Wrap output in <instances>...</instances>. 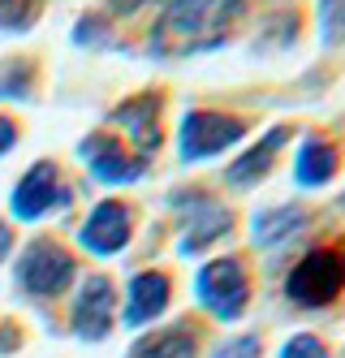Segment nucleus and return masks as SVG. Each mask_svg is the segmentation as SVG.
<instances>
[{
  "label": "nucleus",
  "mask_w": 345,
  "mask_h": 358,
  "mask_svg": "<svg viewBox=\"0 0 345 358\" xmlns=\"http://www.w3.org/2000/svg\"><path fill=\"white\" fill-rule=\"evenodd\" d=\"M237 13H242V0H160L151 48L160 57H190L216 48Z\"/></svg>",
  "instance_id": "obj_1"
},
{
  "label": "nucleus",
  "mask_w": 345,
  "mask_h": 358,
  "mask_svg": "<svg viewBox=\"0 0 345 358\" xmlns=\"http://www.w3.org/2000/svg\"><path fill=\"white\" fill-rule=\"evenodd\" d=\"M242 134H246L242 117L199 108V113H185L181 117L177 147H181V160H207V156H220L225 147H233Z\"/></svg>",
  "instance_id": "obj_2"
},
{
  "label": "nucleus",
  "mask_w": 345,
  "mask_h": 358,
  "mask_svg": "<svg viewBox=\"0 0 345 358\" xmlns=\"http://www.w3.org/2000/svg\"><path fill=\"white\" fill-rule=\"evenodd\" d=\"M69 276H73V255L57 242H31L22 250V259H17V285L26 294H35V298H52V294H61L69 285Z\"/></svg>",
  "instance_id": "obj_3"
},
{
  "label": "nucleus",
  "mask_w": 345,
  "mask_h": 358,
  "mask_svg": "<svg viewBox=\"0 0 345 358\" xmlns=\"http://www.w3.org/2000/svg\"><path fill=\"white\" fill-rule=\"evenodd\" d=\"M345 289V259L337 250H311L289 272V298L302 306H328Z\"/></svg>",
  "instance_id": "obj_4"
},
{
  "label": "nucleus",
  "mask_w": 345,
  "mask_h": 358,
  "mask_svg": "<svg viewBox=\"0 0 345 358\" xmlns=\"http://www.w3.org/2000/svg\"><path fill=\"white\" fill-rule=\"evenodd\" d=\"M199 298L203 306L216 320H237L246 311V298H251V280H246V268L237 259H216L199 272Z\"/></svg>",
  "instance_id": "obj_5"
},
{
  "label": "nucleus",
  "mask_w": 345,
  "mask_h": 358,
  "mask_svg": "<svg viewBox=\"0 0 345 358\" xmlns=\"http://www.w3.org/2000/svg\"><path fill=\"white\" fill-rule=\"evenodd\" d=\"M73 337L83 341H104L113 328V285L108 276H87L83 289L73 298V315H69Z\"/></svg>",
  "instance_id": "obj_6"
},
{
  "label": "nucleus",
  "mask_w": 345,
  "mask_h": 358,
  "mask_svg": "<svg viewBox=\"0 0 345 358\" xmlns=\"http://www.w3.org/2000/svg\"><path fill=\"white\" fill-rule=\"evenodd\" d=\"M65 199H69V190L61 186L57 164L39 160V164L13 186V216H17V220H39L48 208H57V203H65Z\"/></svg>",
  "instance_id": "obj_7"
},
{
  "label": "nucleus",
  "mask_w": 345,
  "mask_h": 358,
  "mask_svg": "<svg viewBox=\"0 0 345 358\" xmlns=\"http://www.w3.org/2000/svg\"><path fill=\"white\" fill-rule=\"evenodd\" d=\"M83 246L91 255H117L125 242H129V208L117 199H104L99 208L83 220Z\"/></svg>",
  "instance_id": "obj_8"
},
{
  "label": "nucleus",
  "mask_w": 345,
  "mask_h": 358,
  "mask_svg": "<svg viewBox=\"0 0 345 358\" xmlns=\"http://www.w3.org/2000/svg\"><path fill=\"white\" fill-rule=\"evenodd\" d=\"M78 156L91 164V173L99 177V182H139V177H143V160L129 156V151L113 134H91V138H83Z\"/></svg>",
  "instance_id": "obj_9"
},
{
  "label": "nucleus",
  "mask_w": 345,
  "mask_h": 358,
  "mask_svg": "<svg viewBox=\"0 0 345 358\" xmlns=\"http://www.w3.org/2000/svg\"><path fill=\"white\" fill-rule=\"evenodd\" d=\"M190 199H195V203H177V208L190 212V224H185V242H181L185 255H195V250H203L207 242L225 238L229 224H233V216L220 208L216 199H207V194H190Z\"/></svg>",
  "instance_id": "obj_10"
},
{
  "label": "nucleus",
  "mask_w": 345,
  "mask_h": 358,
  "mask_svg": "<svg viewBox=\"0 0 345 358\" xmlns=\"http://www.w3.org/2000/svg\"><path fill=\"white\" fill-rule=\"evenodd\" d=\"M113 121H121L125 130H129L134 147L143 151V160L160 147V95H134V99H125V104L113 113Z\"/></svg>",
  "instance_id": "obj_11"
},
{
  "label": "nucleus",
  "mask_w": 345,
  "mask_h": 358,
  "mask_svg": "<svg viewBox=\"0 0 345 358\" xmlns=\"http://www.w3.org/2000/svg\"><path fill=\"white\" fill-rule=\"evenodd\" d=\"M169 306V276L164 272H139L129 280V302H125V324L139 328L151 324Z\"/></svg>",
  "instance_id": "obj_12"
},
{
  "label": "nucleus",
  "mask_w": 345,
  "mask_h": 358,
  "mask_svg": "<svg viewBox=\"0 0 345 358\" xmlns=\"http://www.w3.org/2000/svg\"><path fill=\"white\" fill-rule=\"evenodd\" d=\"M285 134H289V130H281V125H276V130H268L251 151H242V156L229 164V173H225L229 186H255L259 177H268V169H272V160H276V151L285 147Z\"/></svg>",
  "instance_id": "obj_13"
},
{
  "label": "nucleus",
  "mask_w": 345,
  "mask_h": 358,
  "mask_svg": "<svg viewBox=\"0 0 345 358\" xmlns=\"http://www.w3.org/2000/svg\"><path fill=\"white\" fill-rule=\"evenodd\" d=\"M129 358H195V332L190 328H169L155 332V337H143Z\"/></svg>",
  "instance_id": "obj_14"
},
{
  "label": "nucleus",
  "mask_w": 345,
  "mask_h": 358,
  "mask_svg": "<svg viewBox=\"0 0 345 358\" xmlns=\"http://www.w3.org/2000/svg\"><path fill=\"white\" fill-rule=\"evenodd\" d=\"M332 173H337V151L324 138H307L302 151H298V182L302 186H324Z\"/></svg>",
  "instance_id": "obj_15"
},
{
  "label": "nucleus",
  "mask_w": 345,
  "mask_h": 358,
  "mask_svg": "<svg viewBox=\"0 0 345 358\" xmlns=\"http://www.w3.org/2000/svg\"><path fill=\"white\" fill-rule=\"evenodd\" d=\"M302 220H307V216H302V208L263 212V216H255V242H259V246H272V242H281V238L294 234V229H298Z\"/></svg>",
  "instance_id": "obj_16"
},
{
  "label": "nucleus",
  "mask_w": 345,
  "mask_h": 358,
  "mask_svg": "<svg viewBox=\"0 0 345 358\" xmlns=\"http://www.w3.org/2000/svg\"><path fill=\"white\" fill-rule=\"evenodd\" d=\"M43 13V0H0V31L22 35L35 27V17Z\"/></svg>",
  "instance_id": "obj_17"
},
{
  "label": "nucleus",
  "mask_w": 345,
  "mask_h": 358,
  "mask_svg": "<svg viewBox=\"0 0 345 358\" xmlns=\"http://www.w3.org/2000/svg\"><path fill=\"white\" fill-rule=\"evenodd\" d=\"M31 87H35L31 61H5V69H0V99H26Z\"/></svg>",
  "instance_id": "obj_18"
},
{
  "label": "nucleus",
  "mask_w": 345,
  "mask_h": 358,
  "mask_svg": "<svg viewBox=\"0 0 345 358\" xmlns=\"http://www.w3.org/2000/svg\"><path fill=\"white\" fill-rule=\"evenodd\" d=\"M320 31L328 43H345V0H320Z\"/></svg>",
  "instance_id": "obj_19"
},
{
  "label": "nucleus",
  "mask_w": 345,
  "mask_h": 358,
  "mask_svg": "<svg viewBox=\"0 0 345 358\" xmlns=\"http://www.w3.org/2000/svg\"><path fill=\"white\" fill-rule=\"evenodd\" d=\"M281 358H328V350H324L320 337H311V332H298V337H289V341H285Z\"/></svg>",
  "instance_id": "obj_20"
},
{
  "label": "nucleus",
  "mask_w": 345,
  "mask_h": 358,
  "mask_svg": "<svg viewBox=\"0 0 345 358\" xmlns=\"http://www.w3.org/2000/svg\"><path fill=\"white\" fill-rule=\"evenodd\" d=\"M216 358H259V341L255 337H237V341H225L216 350Z\"/></svg>",
  "instance_id": "obj_21"
},
{
  "label": "nucleus",
  "mask_w": 345,
  "mask_h": 358,
  "mask_svg": "<svg viewBox=\"0 0 345 358\" xmlns=\"http://www.w3.org/2000/svg\"><path fill=\"white\" fill-rule=\"evenodd\" d=\"M13 143H17V125H13L9 117H0V156H5Z\"/></svg>",
  "instance_id": "obj_22"
},
{
  "label": "nucleus",
  "mask_w": 345,
  "mask_h": 358,
  "mask_svg": "<svg viewBox=\"0 0 345 358\" xmlns=\"http://www.w3.org/2000/svg\"><path fill=\"white\" fill-rule=\"evenodd\" d=\"M139 5H143V0H108V9H113V13H134Z\"/></svg>",
  "instance_id": "obj_23"
},
{
  "label": "nucleus",
  "mask_w": 345,
  "mask_h": 358,
  "mask_svg": "<svg viewBox=\"0 0 345 358\" xmlns=\"http://www.w3.org/2000/svg\"><path fill=\"white\" fill-rule=\"evenodd\" d=\"M5 255H9V229L0 224V259H5Z\"/></svg>",
  "instance_id": "obj_24"
}]
</instances>
